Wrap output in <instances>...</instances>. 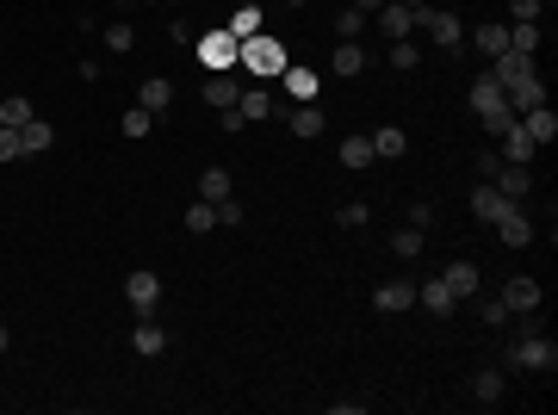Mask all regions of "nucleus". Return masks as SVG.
Returning a JSON list of instances; mask_svg holds the SVG:
<instances>
[{
    "label": "nucleus",
    "instance_id": "obj_1",
    "mask_svg": "<svg viewBox=\"0 0 558 415\" xmlns=\"http://www.w3.org/2000/svg\"><path fill=\"white\" fill-rule=\"evenodd\" d=\"M465 100H472V112L484 118V131H490V137H503V131L515 124V112H509V94H503V87L490 81V69L478 74V81H472V94H465Z\"/></svg>",
    "mask_w": 558,
    "mask_h": 415
},
{
    "label": "nucleus",
    "instance_id": "obj_2",
    "mask_svg": "<svg viewBox=\"0 0 558 415\" xmlns=\"http://www.w3.org/2000/svg\"><path fill=\"white\" fill-rule=\"evenodd\" d=\"M285 44L279 37H267V32H254V37H243V56H236V69H248L254 81H274V74H285Z\"/></svg>",
    "mask_w": 558,
    "mask_h": 415
},
{
    "label": "nucleus",
    "instance_id": "obj_3",
    "mask_svg": "<svg viewBox=\"0 0 558 415\" xmlns=\"http://www.w3.org/2000/svg\"><path fill=\"white\" fill-rule=\"evenodd\" d=\"M509 366H527V372H553V366H558L553 335H540V329L515 335V347H509Z\"/></svg>",
    "mask_w": 558,
    "mask_h": 415
},
{
    "label": "nucleus",
    "instance_id": "obj_4",
    "mask_svg": "<svg viewBox=\"0 0 558 415\" xmlns=\"http://www.w3.org/2000/svg\"><path fill=\"white\" fill-rule=\"evenodd\" d=\"M236 56H243V44L224 32V25L199 37V63H205V74H230V69H236Z\"/></svg>",
    "mask_w": 558,
    "mask_h": 415
},
{
    "label": "nucleus",
    "instance_id": "obj_5",
    "mask_svg": "<svg viewBox=\"0 0 558 415\" xmlns=\"http://www.w3.org/2000/svg\"><path fill=\"white\" fill-rule=\"evenodd\" d=\"M416 32L434 37L441 50H459V44H465V25H459L453 13H441V6H416Z\"/></svg>",
    "mask_w": 558,
    "mask_h": 415
},
{
    "label": "nucleus",
    "instance_id": "obj_6",
    "mask_svg": "<svg viewBox=\"0 0 558 415\" xmlns=\"http://www.w3.org/2000/svg\"><path fill=\"white\" fill-rule=\"evenodd\" d=\"M527 74H540V69H533V56H522V50H503V56H490V81H496L503 94H509L515 81H527Z\"/></svg>",
    "mask_w": 558,
    "mask_h": 415
},
{
    "label": "nucleus",
    "instance_id": "obj_7",
    "mask_svg": "<svg viewBox=\"0 0 558 415\" xmlns=\"http://www.w3.org/2000/svg\"><path fill=\"white\" fill-rule=\"evenodd\" d=\"M490 186H496L503 199H515V205H522L527 193H533V168H527V162H503V168H496V180H490Z\"/></svg>",
    "mask_w": 558,
    "mask_h": 415
},
{
    "label": "nucleus",
    "instance_id": "obj_8",
    "mask_svg": "<svg viewBox=\"0 0 558 415\" xmlns=\"http://www.w3.org/2000/svg\"><path fill=\"white\" fill-rule=\"evenodd\" d=\"M125 298H131V311H137V316H155V304H162V279H155V273H131V279H125Z\"/></svg>",
    "mask_w": 558,
    "mask_h": 415
},
{
    "label": "nucleus",
    "instance_id": "obj_9",
    "mask_svg": "<svg viewBox=\"0 0 558 415\" xmlns=\"http://www.w3.org/2000/svg\"><path fill=\"white\" fill-rule=\"evenodd\" d=\"M373 19H379V32L391 37V44H397V37H416V13H410L404 0H384V6L373 13Z\"/></svg>",
    "mask_w": 558,
    "mask_h": 415
},
{
    "label": "nucleus",
    "instance_id": "obj_10",
    "mask_svg": "<svg viewBox=\"0 0 558 415\" xmlns=\"http://www.w3.org/2000/svg\"><path fill=\"white\" fill-rule=\"evenodd\" d=\"M274 118H285V131L292 137H323V105H285V112H274Z\"/></svg>",
    "mask_w": 558,
    "mask_h": 415
},
{
    "label": "nucleus",
    "instance_id": "obj_11",
    "mask_svg": "<svg viewBox=\"0 0 558 415\" xmlns=\"http://www.w3.org/2000/svg\"><path fill=\"white\" fill-rule=\"evenodd\" d=\"M503 304H509V311L522 316V311H540V304H546V291H540V279H509V285H503Z\"/></svg>",
    "mask_w": 558,
    "mask_h": 415
},
{
    "label": "nucleus",
    "instance_id": "obj_12",
    "mask_svg": "<svg viewBox=\"0 0 558 415\" xmlns=\"http://www.w3.org/2000/svg\"><path fill=\"white\" fill-rule=\"evenodd\" d=\"M279 81H285V94H292L298 105L323 94V74H316V69H304V63H285V74H279Z\"/></svg>",
    "mask_w": 558,
    "mask_h": 415
},
{
    "label": "nucleus",
    "instance_id": "obj_13",
    "mask_svg": "<svg viewBox=\"0 0 558 415\" xmlns=\"http://www.w3.org/2000/svg\"><path fill=\"white\" fill-rule=\"evenodd\" d=\"M496 236H503V248H527V242H533V223H527V211L509 205L503 217H496Z\"/></svg>",
    "mask_w": 558,
    "mask_h": 415
},
{
    "label": "nucleus",
    "instance_id": "obj_14",
    "mask_svg": "<svg viewBox=\"0 0 558 415\" xmlns=\"http://www.w3.org/2000/svg\"><path fill=\"white\" fill-rule=\"evenodd\" d=\"M410 304H416V285H410V279H391V285H379V291H373V311H384V316L410 311Z\"/></svg>",
    "mask_w": 558,
    "mask_h": 415
},
{
    "label": "nucleus",
    "instance_id": "obj_15",
    "mask_svg": "<svg viewBox=\"0 0 558 415\" xmlns=\"http://www.w3.org/2000/svg\"><path fill=\"white\" fill-rule=\"evenodd\" d=\"M496 155H503V162H533V155H540V143L527 137V131H522V118H515V124L503 131V149H496Z\"/></svg>",
    "mask_w": 558,
    "mask_h": 415
},
{
    "label": "nucleus",
    "instance_id": "obj_16",
    "mask_svg": "<svg viewBox=\"0 0 558 415\" xmlns=\"http://www.w3.org/2000/svg\"><path fill=\"white\" fill-rule=\"evenodd\" d=\"M522 131L546 149V143L558 137V112H553V105H533V112H522Z\"/></svg>",
    "mask_w": 558,
    "mask_h": 415
},
{
    "label": "nucleus",
    "instance_id": "obj_17",
    "mask_svg": "<svg viewBox=\"0 0 558 415\" xmlns=\"http://www.w3.org/2000/svg\"><path fill=\"white\" fill-rule=\"evenodd\" d=\"M533 105H546V81H540V74H527V81H515V87H509V112H515V118H522V112H533Z\"/></svg>",
    "mask_w": 558,
    "mask_h": 415
},
{
    "label": "nucleus",
    "instance_id": "obj_18",
    "mask_svg": "<svg viewBox=\"0 0 558 415\" xmlns=\"http://www.w3.org/2000/svg\"><path fill=\"white\" fill-rule=\"evenodd\" d=\"M441 285H447L453 298H472V291H478V261H447Z\"/></svg>",
    "mask_w": 558,
    "mask_h": 415
},
{
    "label": "nucleus",
    "instance_id": "obj_19",
    "mask_svg": "<svg viewBox=\"0 0 558 415\" xmlns=\"http://www.w3.org/2000/svg\"><path fill=\"white\" fill-rule=\"evenodd\" d=\"M515 205V199H503V193H496V186H478V193H472V217H478V223H496V217H503V211Z\"/></svg>",
    "mask_w": 558,
    "mask_h": 415
},
{
    "label": "nucleus",
    "instance_id": "obj_20",
    "mask_svg": "<svg viewBox=\"0 0 558 415\" xmlns=\"http://www.w3.org/2000/svg\"><path fill=\"white\" fill-rule=\"evenodd\" d=\"M416 304H422L428 316H453V304H459V298L447 291V285H441V279H428V285H416Z\"/></svg>",
    "mask_w": 558,
    "mask_h": 415
},
{
    "label": "nucleus",
    "instance_id": "obj_21",
    "mask_svg": "<svg viewBox=\"0 0 558 415\" xmlns=\"http://www.w3.org/2000/svg\"><path fill=\"white\" fill-rule=\"evenodd\" d=\"M205 100L217 105V112H224V105H236V100H243V81H236V69H230V74H205Z\"/></svg>",
    "mask_w": 558,
    "mask_h": 415
},
{
    "label": "nucleus",
    "instance_id": "obj_22",
    "mask_svg": "<svg viewBox=\"0 0 558 415\" xmlns=\"http://www.w3.org/2000/svg\"><path fill=\"white\" fill-rule=\"evenodd\" d=\"M329 69L342 74V81L366 69V50H360V37H342V50H329Z\"/></svg>",
    "mask_w": 558,
    "mask_h": 415
},
{
    "label": "nucleus",
    "instance_id": "obj_23",
    "mask_svg": "<svg viewBox=\"0 0 558 415\" xmlns=\"http://www.w3.org/2000/svg\"><path fill=\"white\" fill-rule=\"evenodd\" d=\"M472 44H478L484 56H503V50H509V25H503V19H484V25H472Z\"/></svg>",
    "mask_w": 558,
    "mask_h": 415
},
{
    "label": "nucleus",
    "instance_id": "obj_24",
    "mask_svg": "<svg viewBox=\"0 0 558 415\" xmlns=\"http://www.w3.org/2000/svg\"><path fill=\"white\" fill-rule=\"evenodd\" d=\"M131 347H137L143 360H155V353H162V347H168V335H162V329H155V316H137V329H131Z\"/></svg>",
    "mask_w": 558,
    "mask_h": 415
},
{
    "label": "nucleus",
    "instance_id": "obj_25",
    "mask_svg": "<svg viewBox=\"0 0 558 415\" xmlns=\"http://www.w3.org/2000/svg\"><path fill=\"white\" fill-rule=\"evenodd\" d=\"M236 112H243L248 124H254V118H274V112H279V100L267 94V87H243V100H236Z\"/></svg>",
    "mask_w": 558,
    "mask_h": 415
},
{
    "label": "nucleus",
    "instance_id": "obj_26",
    "mask_svg": "<svg viewBox=\"0 0 558 415\" xmlns=\"http://www.w3.org/2000/svg\"><path fill=\"white\" fill-rule=\"evenodd\" d=\"M168 100H174V81H168V74H149V81H143V94H137V105H149V112L162 118Z\"/></svg>",
    "mask_w": 558,
    "mask_h": 415
},
{
    "label": "nucleus",
    "instance_id": "obj_27",
    "mask_svg": "<svg viewBox=\"0 0 558 415\" xmlns=\"http://www.w3.org/2000/svg\"><path fill=\"white\" fill-rule=\"evenodd\" d=\"M224 32H230V37H236V44H243V37L267 32V19H261V6H236V13L224 19Z\"/></svg>",
    "mask_w": 558,
    "mask_h": 415
},
{
    "label": "nucleus",
    "instance_id": "obj_28",
    "mask_svg": "<svg viewBox=\"0 0 558 415\" xmlns=\"http://www.w3.org/2000/svg\"><path fill=\"white\" fill-rule=\"evenodd\" d=\"M472 397H478V403H503V397H509V384H503V372H496V366H484V372H478V379H472Z\"/></svg>",
    "mask_w": 558,
    "mask_h": 415
},
{
    "label": "nucleus",
    "instance_id": "obj_29",
    "mask_svg": "<svg viewBox=\"0 0 558 415\" xmlns=\"http://www.w3.org/2000/svg\"><path fill=\"white\" fill-rule=\"evenodd\" d=\"M404 149H410V137H404L397 124H379V131H373V155H384V162H397Z\"/></svg>",
    "mask_w": 558,
    "mask_h": 415
},
{
    "label": "nucleus",
    "instance_id": "obj_30",
    "mask_svg": "<svg viewBox=\"0 0 558 415\" xmlns=\"http://www.w3.org/2000/svg\"><path fill=\"white\" fill-rule=\"evenodd\" d=\"M373 162H379V155H373V137H342V168H373Z\"/></svg>",
    "mask_w": 558,
    "mask_h": 415
},
{
    "label": "nucleus",
    "instance_id": "obj_31",
    "mask_svg": "<svg viewBox=\"0 0 558 415\" xmlns=\"http://www.w3.org/2000/svg\"><path fill=\"white\" fill-rule=\"evenodd\" d=\"M509 50L533 56V50H540V19H515V25H509Z\"/></svg>",
    "mask_w": 558,
    "mask_h": 415
},
{
    "label": "nucleus",
    "instance_id": "obj_32",
    "mask_svg": "<svg viewBox=\"0 0 558 415\" xmlns=\"http://www.w3.org/2000/svg\"><path fill=\"white\" fill-rule=\"evenodd\" d=\"M37 112H32V100H0V131H19V124H32Z\"/></svg>",
    "mask_w": 558,
    "mask_h": 415
},
{
    "label": "nucleus",
    "instance_id": "obj_33",
    "mask_svg": "<svg viewBox=\"0 0 558 415\" xmlns=\"http://www.w3.org/2000/svg\"><path fill=\"white\" fill-rule=\"evenodd\" d=\"M186 230H193V236H205V230H217V205H211V199H199V205H186Z\"/></svg>",
    "mask_w": 558,
    "mask_h": 415
},
{
    "label": "nucleus",
    "instance_id": "obj_34",
    "mask_svg": "<svg viewBox=\"0 0 558 415\" xmlns=\"http://www.w3.org/2000/svg\"><path fill=\"white\" fill-rule=\"evenodd\" d=\"M19 137H25V155H37V149H50V143H56V131H50L44 118H32V124H19Z\"/></svg>",
    "mask_w": 558,
    "mask_h": 415
},
{
    "label": "nucleus",
    "instance_id": "obj_35",
    "mask_svg": "<svg viewBox=\"0 0 558 415\" xmlns=\"http://www.w3.org/2000/svg\"><path fill=\"white\" fill-rule=\"evenodd\" d=\"M131 44H137V32H131V19H112V25H105V50H112V56H125Z\"/></svg>",
    "mask_w": 558,
    "mask_h": 415
},
{
    "label": "nucleus",
    "instance_id": "obj_36",
    "mask_svg": "<svg viewBox=\"0 0 558 415\" xmlns=\"http://www.w3.org/2000/svg\"><path fill=\"white\" fill-rule=\"evenodd\" d=\"M149 124H155V112H149V105H131V112H125V124H118V131H125V137L137 143V137H149Z\"/></svg>",
    "mask_w": 558,
    "mask_h": 415
},
{
    "label": "nucleus",
    "instance_id": "obj_37",
    "mask_svg": "<svg viewBox=\"0 0 558 415\" xmlns=\"http://www.w3.org/2000/svg\"><path fill=\"white\" fill-rule=\"evenodd\" d=\"M199 199H211V205H217V199H230V173H224V168H205V180H199Z\"/></svg>",
    "mask_w": 558,
    "mask_h": 415
},
{
    "label": "nucleus",
    "instance_id": "obj_38",
    "mask_svg": "<svg viewBox=\"0 0 558 415\" xmlns=\"http://www.w3.org/2000/svg\"><path fill=\"white\" fill-rule=\"evenodd\" d=\"M391 248H397V261H416V254H422V230H416V223H410V230H397Z\"/></svg>",
    "mask_w": 558,
    "mask_h": 415
},
{
    "label": "nucleus",
    "instance_id": "obj_39",
    "mask_svg": "<svg viewBox=\"0 0 558 415\" xmlns=\"http://www.w3.org/2000/svg\"><path fill=\"white\" fill-rule=\"evenodd\" d=\"M416 63H422L416 37H397V44H391V69H416Z\"/></svg>",
    "mask_w": 558,
    "mask_h": 415
},
{
    "label": "nucleus",
    "instance_id": "obj_40",
    "mask_svg": "<svg viewBox=\"0 0 558 415\" xmlns=\"http://www.w3.org/2000/svg\"><path fill=\"white\" fill-rule=\"evenodd\" d=\"M366 25H373V19H366V13H354V6H342V19H335V32H342V37H360Z\"/></svg>",
    "mask_w": 558,
    "mask_h": 415
},
{
    "label": "nucleus",
    "instance_id": "obj_41",
    "mask_svg": "<svg viewBox=\"0 0 558 415\" xmlns=\"http://www.w3.org/2000/svg\"><path fill=\"white\" fill-rule=\"evenodd\" d=\"M25 155V137L19 131H0V162H19Z\"/></svg>",
    "mask_w": 558,
    "mask_h": 415
},
{
    "label": "nucleus",
    "instance_id": "obj_42",
    "mask_svg": "<svg viewBox=\"0 0 558 415\" xmlns=\"http://www.w3.org/2000/svg\"><path fill=\"white\" fill-rule=\"evenodd\" d=\"M335 223H342V230H360V223H366V205H360V199L342 205V211H335Z\"/></svg>",
    "mask_w": 558,
    "mask_h": 415
},
{
    "label": "nucleus",
    "instance_id": "obj_43",
    "mask_svg": "<svg viewBox=\"0 0 558 415\" xmlns=\"http://www.w3.org/2000/svg\"><path fill=\"white\" fill-rule=\"evenodd\" d=\"M509 316H515V311H509L503 298H490V304H484V322H490V329H509Z\"/></svg>",
    "mask_w": 558,
    "mask_h": 415
},
{
    "label": "nucleus",
    "instance_id": "obj_44",
    "mask_svg": "<svg viewBox=\"0 0 558 415\" xmlns=\"http://www.w3.org/2000/svg\"><path fill=\"white\" fill-rule=\"evenodd\" d=\"M217 223H230V230H236V223H243V205H236V199H217Z\"/></svg>",
    "mask_w": 558,
    "mask_h": 415
},
{
    "label": "nucleus",
    "instance_id": "obj_45",
    "mask_svg": "<svg viewBox=\"0 0 558 415\" xmlns=\"http://www.w3.org/2000/svg\"><path fill=\"white\" fill-rule=\"evenodd\" d=\"M217 124H224V131H230V137H236V131H243L248 118H243V112H236V105H224V112H217Z\"/></svg>",
    "mask_w": 558,
    "mask_h": 415
},
{
    "label": "nucleus",
    "instance_id": "obj_46",
    "mask_svg": "<svg viewBox=\"0 0 558 415\" xmlns=\"http://www.w3.org/2000/svg\"><path fill=\"white\" fill-rule=\"evenodd\" d=\"M410 223H416V230H428V223H434V205H428V199H416V205H410Z\"/></svg>",
    "mask_w": 558,
    "mask_h": 415
},
{
    "label": "nucleus",
    "instance_id": "obj_47",
    "mask_svg": "<svg viewBox=\"0 0 558 415\" xmlns=\"http://www.w3.org/2000/svg\"><path fill=\"white\" fill-rule=\"evenodd\" d=\"M496 168H503V155H496V149H484V155H478V173H484V180H496Z\"/></svg>",
    "mask_w": 558,
    "mask_h": 415
},
{
    "label": "nucleus",
    "instance_id": "obj_48",
    "mask_svg": "<svg viewBox=\"0 0 558 415\" xmlns=\"http://www.w3.org/2000/svg\"><path fill=\"white\" fill-rule=\"evenodd\" d=\"M509 13L515 19H540V0H509Z\"/></svg>",
    "mask_w": 558,
    "mask_h": 415
},
{
    "label": "nucleus",
    "instance_id": "obj_49",
    "mask_svg": "<svg viewBox=\"0 0 558 415\" xmlns=\"http://www.w3.org/2000/svg\"><path fill=\"white\" fill-rule=\"evenodd\" d=\"M348 6H354V13H366V19H373V13H379L384 0H348Z\"/></svg>",
    "mask_w": 558,
    "mask_h": 415
},
{
    "label": "nucleus",
    "instance_id": "obj_50",
    "mask_svg": "<svg viewBox=\"0 0 558 415\" xmlns=\"http://www.w3.org/2000/svg\"><path fill=\"white\" fill-rule=\"evenodd\" d=\"M404 6H410V13H416V6H434V0H404Z\"/></svg>",
    "mask_w": 558,
    "mask_h": 415
},
{
    "label": "nucleus",
    "instance_id": "obj_51",
    "mask_svg": "<svg viewBox=\"0 0 558 415\" xmlns=\"http://www.w3.org/2000/svg\"><path fill=\"white\" fill-rule=\"evenodd\" d=\"M285 6H292V13H298V6H311V0H285Z\"/></svg>",
    "mask_w": 558,
    "mask_h": 415
},
{
    "label": "nucleus",
    "instance_id": "obj_52",
    "mask_svg": "<svg viewBox=\"0 0 558 415\" xmlns=\"http://www.w3.org/2000/svg\"><path fill=\"white\" fill-rule=\"evenodd\" d=\"M0 353H6V329H0Z\"/></svg>",
    "mask_w": 558,
    "mask_h": 415
},
{
    "label": "nucleus",
    "instance_id": "obj_53",
    "mask_svg": "<svg viewBox=\"0 0 558 415\" xmlns=\"http://www.w3.org/2000/svg\"><path fill=\"white\" fill-rule=\"evenodd\" d=\"M236 6H261V0H236Z\"/></svg>",
    "mask_w": 558,
    "mask_h": 415
},
{
    "label": "nucleus",
    "instance_id": "obj_54",
    "mask_svg": "<svg viewBox=\"0 0 558 415\" xmlns=\"http://www.w3.org/2000/svg\"><path fill=\"white\" fill-rule=\"evenodd\" d=\"M168 6H174V0H168Z\"/></svg>",
    "mask_w": 558,
    "mask_h": 415
}]
</instances>
